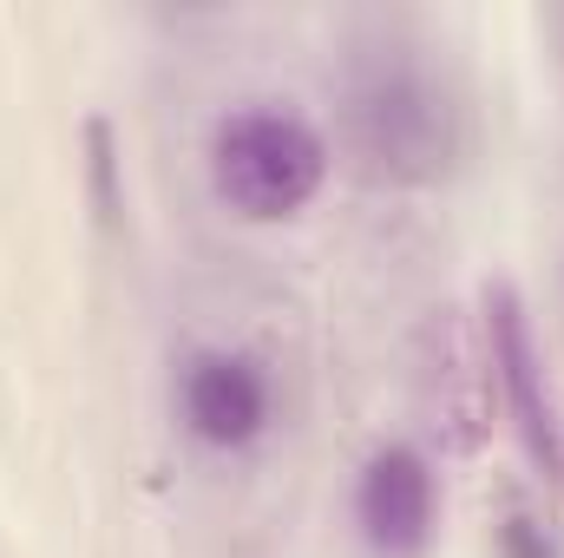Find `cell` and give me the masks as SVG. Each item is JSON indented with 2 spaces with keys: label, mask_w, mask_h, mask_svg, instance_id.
Masks as SVG:
<instances>
[{
  "label": "cell",
  "mask_w": 564,
  "mask_h": 558,
  "mask_svg": "<svg viewBox=\"0 0 564 558\" xmlns=\"http://www.w3.org/2000/svg\"><path fill=\"white\" fill-rule=\"evenodd\" d=\"M499 558H558V552H552V539H545V526H539V519L512 513V519L499 526Z\"/></svg>",
  "instance_id": "52a82bcc"
},
{
  "label": "cell",
  "mask_w": 564,
  "mask_h": 558,
  "mask_svg": "<svg viewBox=\"0 0 564 558\" xmlns=\"http://www.w3.org/2000/svg\"><path fill=\"white\" fill-rule=\"evenodd\" d=\"M177 420L210 453H250L276 427V375L250 348H191L171 382Z\"/></svg>",
  "instance_id": "3957f363"
},
{
  "label": "cell",
  "mask_w": 564,
  "mask_h": 558,
  "mask_svg": "<svg viewBox=\"0 0 564 558\" xmlns=\"http://www.w3.org/2000/svg\"><path fill=\"white\" fill-rule=\"evenodd\" d=\"M204 171L230 217L282 224V217L308 211L315 191L328 184V139L289 99H243V106L217 112L210 144H204Z\"/></svg>",
  "instance_id": "7a4b0ae2"
},
{
  "label": "cell",
  "mask_w": 564,
  "mask_h": 558,
  "mask_svg": "<svg viewBox=\"0 0 564 558\" xmlns=\"http://www.w3.org/2000/svg\"><path fill=\"white\" fill-rule=\"evenodd\" d=\"M86 164H93V197H99V217L112 224L119 217V178H112V132H106V119H93L86 126Z\"/></svg>",
  "instance_id": "8992f818"
},
{
  "label": "cell",
  "mask_w": 564,
  "mask_h": 558,
  "mask_svg": "<svg viewBox=\"0 0 564 558\" xmlns=\"http://www.w3.org/2000/svg\"><path fill=\"white\" fill-rule=\"evenodd\" d=\"M355 533L375 558H421L440 533V473L414 440H381L355 473Z\"/></svg>",
  "instance_id": "277c9868"
},
{
  "label": "cell",
  "mask_w": 564,
  "mask_h": 558,
  "mask_svg": "<svg viewBox=\"0 0 564 558\" xmlns=\"http://www.w3.org/2000/svg\"><path fill=\"white\" fill-rule=\"evenodd\" d=\"M486 348H492V375L506 388V408H512V427H519L532 466L545 480H564V440H558V420H552L545 368H539L532 322H525V302H519L512 282H486Z\"/></svg>",
  "instance_id": "5b68a950"
},
{
  "label": "cell",
  "mask_w": 564,
  "mask_h": 558,
  "mask_svg": "<svg viewBox=\"0 0 564 558\" xmlns=\"http://www.w3.org/2000/svg\"><path fill=\"white\" fill-rule=\"evenodd\" d=\"M341 126H348V151L375 178H394V184H433L466 151V112L453 86L408 53L368 60L348 79Z\"/></svg>",
  "instance_id": "6da1fadb"
}]
</instances>
